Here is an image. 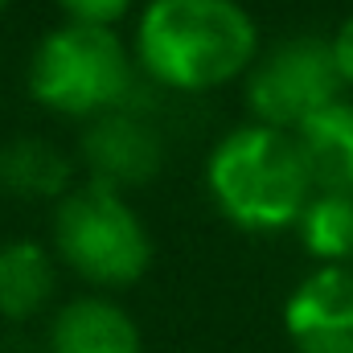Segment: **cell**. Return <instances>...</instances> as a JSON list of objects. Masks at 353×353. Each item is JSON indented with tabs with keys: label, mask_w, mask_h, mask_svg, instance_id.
<instances>
[{
	"label": "cell",
	"mask_w": 353,
	"mask_h": 353,
	"mask_svg": "<svg viewBox=\"0 0 353 353\" xmlns=\"http://www.w3.org/2000/svg\"><path fill=\"white\" fill-rule=\"evenodd\" d=\"M136 58L169 90H214L251 74L259 29L239 0H148L136 25Z\"/></svg>",
	"instance_id": "1"
},
{
	"label": "cell",
	"mask_w": 353,
	"mask_h": 353,
	"mask_svg": "<svg viewBox=\"0 0 353 353\" xmlns=\"http://www.w3.org/2000/svg\"><path fill=\"white\" fill-rule=\"evenodd\" d=\"M205 189L239 230L271 234L300 222L316 185L292 132L247 123L214 144Z\"/></svg>",
	"instance_id": "2"
},
{
	"label": "cell",
	"mask_w": 353,
	"mask_h": 353,
	"mask_svg": "<svg viewBox=\"0 0 353 353\" xmlns=\"http://www.w3.org/2000/svg\"><path fill=\"white\" fill-rule=\"evenodd\" d=\"M29 90L41 107L99 119L119 111L132 90V58L115 29L99 25H58L50 29L29 58Z\"/></svg>",
	"instance_id": "3"
},
{
	"label": "cell",
	"mask_w": 353,
	"mask_h": 353,
	"mask_svg": "<svg viewBox=\"0 0 353 353\" xmlns=\"http://www.w3.org/2000/svg\"><path fill=\"white\" fill-rule=\"evenodd\" d=\"M54 247L62 263L99 288H132L152 267V239L128 197L87 181L54 210Z\"/></svg>",
	"instance_id": "4"
},
{
	"label": "cell",
	"mask_w": 353,
	"mask_h": 353,
	"mask_svg": "<svg viewBox=\"0 0 353 353\" xmlns=\"http://www.w3.org/2000/svg\"><path fill=\"white\" fill-rule=\"evenodd\" d=\"M341 87L345 83L337 74L329 37L296 33L275 41L263 58H255L247 74V107L255 111V123L296 132L304 119L337 103Z\"/></svg>",
	"instance_id": "5"
},
{
	"label": "cell",
	"mask_w": 353,
	"mask_h": 353,
	"mask_svg": "<svg viewBox=\"0 0 353 353\" xmlns=\"http://www.w3.org/2000/svg\"><path fill=\"white\" fill-rule=\"evenodd\" d=\"M296 353H353V267H316L283 304Z\"/></svg>",
	"instance_id": "6"
},
{
	"label": "cell",
	"mask_w": 353,
	"mask_h": 353,
	"mask_svg": "<svg viewBox=\"0 0 353 353\" xmlns=\"http://www.w3.org/2000/svg\"><path fill=\"white\" fill-rule=\"evenodd\" d=\"M83 161L90 169V181L111 185V189H132L148 185L165 165V140L132 111H107L90 119L83 132Z\"/></svg>",
	"instance_id": "7"
},
{
	"label": "cell",
	"mask_w": 353,
	"mask_h": 353,
	"mask_svg": "<svg viewBox=\"0 0 353 353\" xmlns=\"http://www.w3.org/2000/svg\"><path fill=\"white\" fill-rule=\"evenodd\" d=\"M50 353H140V329L115 300L83 296L54 316Z\"/></svg>",
	"instance_id": "8"
},
{
	"label": "cell",
	"mask_w": 353,
	"mask_h": 353,
	"mask_svg": "<svg viewBox=\"0 0 353 353\" xmlns=\"http://www.w3.org/2000/svg\"><path fill=\"white\" fill-rule=\"evenodd\" d=\"M292 136L321 193H353V103L345 99L329 103L325 111L304 119Z\"/></svg>",
	"instance_id": "9"
},
{
	"label": "cell",
	"mask_w": 353,
	"mask_h": 353,
	"mask_svg": "<svg viewBox=\"0 0 353 353\" xmlns=\"http://www.w3.org/2000/svg\"><path fill=\"white\" fill-rule=\"evenodd\" d=\"M58 288V271L46 247L29 239H12L0 247V316L29 321L37 316Z\"/></svg>",
	"instance_id": "10"
},
{
	"label": "cell",
	"mask_w": 353,
	"mask_h": 353,
	"mask_svg": "<svg viewBox=\"0 0 353 353\" xmlns=\"http://www.w3.org/2000/svg\"><path fill=\"white\" fill-rule=\"evenodd\" d=\"M70 161L41 136H12L0 144V189L17 197H66Z\"/></svg>",
	"instance_id": "11"
},
{
	"label": "cell",
	"mask_w": 353,
	"mask_h": 353,
	"mask_svg": "<svg viewBox=\"0 0 353 353\" xmlns=\"http://www.w3.org/2000/svg\"><path fill=\"white\" fill-rule=\"evenodd\" d=\"M296 226L321 267H353V193H316Z\"/></svg>",
	"instance_id": "12"
},
{
	"label": "cell",
	"mask_w": 353,
	"mask_h": 353,
	"mask_svg": "<svg viewBox=\"0 0 353 353\" xmlns=\"http://www.w3.org/2000/svg\"><path fill=\"white\" fill-rule=\"evenodd\" d=\"M58 8L66 12L70 25H99V29H115V21L128 17L132 0H58Z\"/></svg>",
	"instance_id": "13"
},
{
	"label": "cell",
	"mask_w": 353,
	"mask_h": 353,
	"mask_svg": "<svg viewBox=\"0 0 353 353\" xmlns=\"http://www.w3.org/2000/svg\"><path fill=\"white\" fill-rule=\"evenodd\" d=\"M329 46H333V62H337V74H341V83L353 87V17L341 21V29L329 37Z\"/></svg>",
	"instance_id": "14"
},
{
	"label": "cell",
	"mask_w": 353,
	"mask_h": 353,
	"mask_svg": "<svg viewBox=\"0 0 353 353\" xmlns=\"http://www.w3.org/2000/svg\"><path fill=\"white\" fill-rule=\"evenodd\" d=\"M4 4H12V0H0V8H4Z\"/></svg>",
	"instance_id": "15"
}]
</instances>
